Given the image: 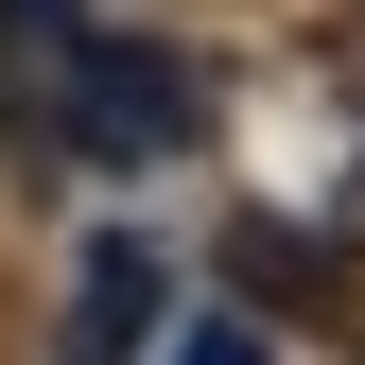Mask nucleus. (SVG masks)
<instances>
[{"mask_svg":"<svg viewBox=\"0 0 365 365\" xmlns=\"http://www.w3.org/2000/svg\"><path fill=\"white\" fill-rule=\"evenodd\" d=\"M87 87H105L87 0H0V105H18V140H70L87 157Z\"/></svg>","mask_w":365,"mask_h":365,"instance_id":"nucleus-1","label":"nucleus"},{"mask_svg":"<svg viewBox=\"0 0 365 365\" xmlns=\"http://www.w3.org/2000/svg\"><path fill=\"white\" fill-rule=\"evenodd\" d=\"M244 279H261V296H279V313H331V261H313V244H296V226H244Z\"/></svg>","mask_w":365,"mask_h":365,"instance_id":"nucleus-2","label":"nucleus"},{"mask_svg":"<svg viewBox=\"0 0 365 365\" xmlns=\"http://www.w3.org/2000/svg\"><path fill=\"white\" fill-rule=\"evenodd\" d=\"M331 331L365 348V244H331Z\"/></svg>","mask_w":365,"mask_h":365,"instance_id":"nucleus-3","label":"nucleus"}]
</instances>
